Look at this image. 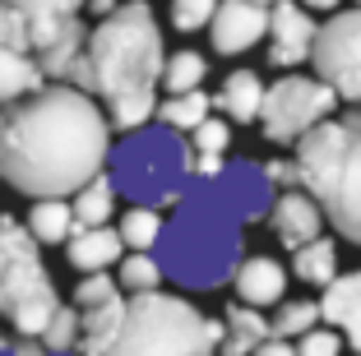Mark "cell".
Wrapping results in <instances>:
<instances>
[{"label":"cell","mask_w":361,"mask_h":356,"mask_svg":"<svg viewBox=\"0 0 361 356\" xmlns=\"http://www.w3.org/2000/svg\"><path fill=\"white\" fill-rule=\"evenodd\" d=\"M93 356H213L204 314L167 292H130L106 343Z\"/></svg>","instance_id":"5b68a950"},{"label":"cell","mask_w":361,"mask_h":356,"mask_svg":"<svg viewBox=\"0 0 361 356\" xmlns=\"http://www.w3.org/2000/svg\"><path fill=\"white\" fill-rule=\"evenodd\" d=\"M250 356H297V347L287 343V338H264V343H259Z\"/></svg>","instance_id":"8d00e7d4"},{"label":"cell","mask_w":361,"mask_h":356,"mask_svg":"<svg viewBox=\"0 0 361 356\" xmlns=\"http://www.w3.org/2000/svg\"><path fill=\"white\" fill-rule=\"evenodd\" d=\"M0 352H5V333H0Z\"/></svg>","instance_id":"7bdbcfd3"},{"label":"cell","mask_w":361,"mask_h":356,"mask_svg":"<svg viewBox=\"0 0 361 356\" xmlns=\"http://www.w3.org/2000/svg\"><path fill=\"white\" fill-rule=\"evenodd\" d=\"M292 273H297L301 283L324 287L334 273H338V245H334L329 236H315V241L297 245V254H292Z\"/></svg>","instance_id":"603a6c76"},{"label":"cell","mask_w":361,"mask_h":356,"mask_svg":"<svg viewBox=\"0 0 361 356\" xmlns=\"http://www.w3.org/2000/svg\"><path fill=\"white\" fill-rule=\"evenodd\" d=\"M269 32V5L255 0H218L209 19V42L218 56H241L250 47H259V37Z\"/></svg>","instance_id":"30bf717a"},{"label":"cell","mask_w":361,"mask_h":356,"mask_svg":"<svg viewBox=\"0 0 361 356\" xmlns=\"http://www.w3.org/2000/svg\"><path fill=\"white\" fill-rule=\"evenodd\" d=\"M37 343L47 347V352H75V343H79V310L75 305H56L51 310V319H47V329L37 333Z\"/></svg>","instance_id":"83f0119b"},{"label":"cell","mask_w":361,"mask_h":356,"mask_svg":"<svg viewBox=\"0 0 361 356\" xmlns=\"http://www.w3.org/2000/svg\"><path fill=\"white\" fill-rule=\"evenodd\" d=\"M106 180L116 195H126L130 204H176L185 180H190V144L180 139V130L171 125H135L126 130L116 148H106Z\"/></svg>","instance_id":"8992f818"},{"label":"cell","mask_w":361,"mask_h":356,"mask_svg":"<svg viewBox=\"0 0 361 356\" xmlns=\"http://www.w3.org/2000/svg\"><path fill=\"white\" fill-rule=\"evenodd\" d=\"M361 305V273H334L324 283V301H319V319L324 324H343Z\"/></svg>","instance_id":"d4e9b609"},{"label":"cell","mask_w":361,"mask_h":356,"mask_svg":"<svg viewBox=\"0 0 361 356\" xmlns=\"http://www.w3.org/2000/svg\"><path fill=\"white\" fill-rule=\"evenodd\" d=\"M213 5L218 0H171V28L180 32H200L213 19Z\"/></svg>","instance_id":"d6a6232c"},{"label":"cell","mask_w":361,"mask_h":356,"mask_svg":"<svg viewBox=\"0 0 361 356\" xmlns=\"http://www.w3.org/2000/svg\"><path fill=\"white\" fill-rule=\"evenodd\" d=\"M218 195H223L227 204H232V213L241 222H250V218H259L264 213V204H269V176L259 167H227L223 162V171H218Z\"/></svg>","instance_id":"9a60e30c"},{"label":"cell","mask_w":361,"mask_h":356,"mask_svg":"<svg viewBox=\"0 0 361 356\" xmlns=\"http://www.w3.org/2000/svg\"><path fill=\"white\" fill-rule=\"evenodd\" d=\"M310 42H315V19L297 0H274L269 5V65L292 70V65L310 61Z\"/></svg>","instance_id":"8fae6325"},{"label":"cell","mask_w":361,"mask_h":356,"mask_svg":"<svg viewBox=\"0 0 361 356\" xmlns=\"http://www.w3.org/2000/svg\"><path fill=\"white\" fill-rule=\"evenodd\" d=\"M190 144H195V153H227V144H232V125L204 116L200 125L190 130Z\"/></svg>","instance_id":"1f68e13d"},{"label":"cell","mask_w":361,"mask_h":356,"mask_svg":"<svg viewBox=\"0 0 361 356\" xmlns=\"http://www.w3.org/2000/svg\"><path fill=\"white\" fill-rule=\"evenodd\" d=\"M5 10H14L23 23L32 28V51L37 47H47L61 32L65 19H75L79 10H84V0H0Z\"/></svg>","instance_id":"2e32d148"},{"label":"cell","mask_w":361,"mask_h":356,"mask_svg":"<svg viewBox=\"0 0 361 356\" xmlns=\"http://www.w3.org/2000/svg\"><path fill=\"white\" fill-rule=\"evenodd\" d=\"M61 305L42 245L19 218H0V319H10L19 338H37Z\"/></svg>","instance_id":"52a82bcc"},{"label":"cell","mask_w":361,"mask_h":356,"mask_svg":"<svg viewBox=\"0 0 361 356\" xmlns=\"http://www.w3.org/2000/svg\"><path fill=\"white\" fill-rule=\"evenodd\" d=\"M315 319H319L315 301H287V305H278V314L269 319V333L274 338H297V333H306Z\"/></svg>","instance_id":"f546056e"},{"label":"cell","mask_w":361,"mask_h":356,"mask_svg":"<svg viewBox=\"0 0 361 356\" xmlns=\"http://www.w3.org/2000/svg\"><path fill=\"white\" fill-rule=\"evenodd\" d=\"M195 167H200V176H218L223 171V153H195Z\"/></svg>","instance_id":"f35d334b"},{"label":"cell","mask_w":361,"mask_h":356,"mask_svg":"<svg viewBox=\"0 0 361 356\" xmlns=\"http://www.w3.org/2000/svg\"><path fill=\"white\" fill-rule=\"evenodd\" d=\"M111 296H121V283L111 278L106 269H97V273H84L79 278V287H75V305H102V301H111Z\"/></svg>","instance_id":"4dcf8cb0"},{"label":"cell","mask_w":361,"mask_h":356,"mask_svg":"<svg viewBox=\"0 0 361 356\" xmlns=\"http://www.w3.org/2000/svg\"><path fill=\"white\" fill-rule=\"evenodd\" d=\"M209 111H213V97L204 93V88H185V93H167V102H162L153 116H158L162 125L180 130V135H190V130L200 125Z\"/></svg>","instance_id":"cb8c5ba5"},{"label":"cell","mask_w":361,"mask_h":356,"mask_svg":"<svg viewBox=\"0 0 361 356\" xmlns=\"http://www.w3.org/2000/svg\"><path fill=\"white\" fill-rule=\"evenodd\" d=\"M0 356H56V352H47V347H37V343L28 338V343H14L10 352H0Z\"/></svg>","instance_id":"ab89813d"},{"label":"cell","mask_w":361,"mask_h":356,"mask_svg":"<svg viewBox=\"0 0 361 356\" xmlns=\"http://www.w3.org/2000/svg\"><path fill=\"white\" fill-rule=\"evenodd\" d=\"M111 121L75 84H42L0 106V180L28 200H65L106 167Z\"/></svg>","instance_id":"6da1fadb"},{"label":"cell","mask_w":361,"mask_h":356,"mask_svg":"<svg viewBox=\"0 0 361 356\" xmlns=\"http://www.w3.org/2000/svg\"><path fill=\"white\" fill-rule=\"evenodd\" d=\"M357 5H361V0H357Z\"/></svg>","instance_id":"ee69618b"},{"label":"cell","mask_w":361,"mask_h":356,"mask_svg":"<svg viewBox=\"0 0 361 356\" xmlns=\"http://www.w3.org/2000/svg\"><path fill=\"white\" fill-rule=\"evenodd\" d=\"M297 180L324 222L361 245V106L338 121L324 116L297 139Z\"/></svg>","instance_id":"277c9868"},{"label":"cell","mask_w":361,"mask_h":356,"mask_svg":"<svg viewBox=\"0 0 361 356\" xmlns=\"http://www.w3.org/2000/svg\"><path fill=\"white\" fill-rule=\"evenodd\" d=\"M23 227L37 236V245H65V236L75 231V209L70 200H32Z\"/></svg>","instance_id":"44dd1931"},{"label":"cell","mask_w":361,"mask_h":356,"mask_svg":"<svg viewBox=\"0 0 361 356\" xmlns=\"http://www.w3.org/2000/svg\"><path fill=\"white\" fill-rule=\"evenodd\" d=\"M264 176L269 185H297V162H269Z\"/></svg>","instance_id":"d590c367"},{"label":"cell","mask_w":361,"mask_h":356,"mask_svg":"<svg viewBox=\"0 0 361 356\" xmlns=\"http://www.w3.org/2000/svg\"><path fill=\"white\" fill-rule=\"evenodd\" d=\"M338 93H334L324 79H306V74H283L278 84L264 88L259 97V125H264L269 144H297L315 121L334 116Z\"/></svg>","instance_id":"ba28073f"},{"label":"cell","mask_w":361,"mask_h":356,"mask_svg":"<svg viewBox=\"0 0 361 356\" xmlns=\"http://www.w3.org/2000/svg\"><path fill=\"white\" fill-rule=\"evenodd\" d=\"M223 324H227V333H223V343H218V356H250L264 338H274L269 333V319L259 314V305H227L223 310Z\"/></svg>","instance_id":"e0dca14e"},{"label":"cell","mask_w":361,"mask_h":356,"mask_svg":"<svg viewBox=\"0 0 361 356\" xmlns=\"http://www.w3.org/2000/svg\"><path fill=\"white\" fill-rule=\"evenodd\" d=\"M301 5H315V10H338V0H301Z\"/></svg>","instance_id":"60d3db41"},{"label":"cell","mask_w":361,"mask_h":356,"mask_svg":"<svg viewBox=\"0 0 361 356\" xmlns=\"http://www.w3.org/2000/svg\"><path fill=\"white\" fill-rule=\"evenodd\" d=\"M162 28L149 0H126L97 19L84 37L75 70L65 84L84 88L106 102V121L116 130H135L158 111V74H162Z\"/></svg>","instance_id":"7a4b0ae2"},{"label":"cell","mask_w":361,"mask_h":356,"mask_svg":"<svg viewBox=\"0 0 361 356\" xmlns=\"http://www.w3.org/2000/svg\"><path fill=\"white\" fill-rule=\"evenodd\" d=\"M204 74H209V61H204L200 51H176L162 61V74H158V84H167V93H185V88H200L204 84Z\"/></svg>","instance_id":"484cf974"},{"label":"cell","mask_w":361,"mask_h":356,"mask_svg":"<svg viewBox=\"0 0 361 356\" xmlns=\"http://www.w3.org/2000/svg\"><path fill=\"white\" fill-rule=\"evenodd\" d=\"M343 333H348V343H352V352H361V305H357V310H352L348 314V319H343Z\"/></svg>","instance_id":"74e56055"},{"label":"cell","mask_w":361,"mask_h":356,"mask_svg":"<svg viewBox=\"0 0 361 356\" xmlns=\"http://www.w3.org/2000/svg\"><path fill=\"white\" fill-rule=\"evenodd\" d=\"M232 283H236V296H241L245 305H278L287 292V273L278 259H269V254H250L232 269Z\"/></svg>","instance_id":"5bb4252c"},{"label":"cell","mask_w":361,"mask_h":356,"mask_svg":"<svg viewBox=\"0 0 361 356\" xmlns=\"http://www.w3.org/2000/svg\"><path fill=\"white\" fill-rule=\"evenodd\" d=\"M65 254H70V269L97 273V269H111V264L126 254V241H121V231L106 227V222H97V227H75L65 236Z\"/></svg>","instance_id":"4fadbf2b"},{"label":"cell","mask_w":361,"mask_h":356,"mask_svg":"<svg viewBox=\"0 0 361 356\" xmlns=\"http://www.w3.org/2000/svg\"><path fill=\"white\" fill-rule=\"evenodd\" d=\"M70 209H75V227H97V222H111V209H116V190H111V180L97 171L93 180H84V185L75 190Z\"/></svg>","instance_id":"7402d4cb"},{"label":"cell","mask_w":361,"mask_h":356,"mask_svg":"<svg viewBox=\"0 0 361 356\" xmlns=\"http://www.w3.org/2000/svg\"><path fill=\"white\" fill-rule=\"evenodd\" d=\"M269 227H274V236L287 250H297V245L315 241L319 231H324V213H319V204L310 200L306 190H283L278 204L269 209Z\"/></svg>","instance_id":"7c38bea8"},{"label":"cell","mask_w":361,"mask_h":356,"mask_svg":"<svg viewBox=\"0 0 361 356\" xmlns=\"http://www.w3.org/2000/svg\"><path fill=\"white\" fill-rule=\"evenodd\" d=\"M255 5H274V0H255Z\"/></svg>","instance_id":"b9f144b4"},{"label":"cell","mask_w":361,"mask_h":356,"mask_svg":"<svg viewBox=\"0 0 361 356\" xmlns=\"http://www.w3.org/2000/svg\"><path fill=\"white\" fill-rule=\"evenodd\" d=\"M259 97H264V79L255 70H232L227 74L223 93H218V106L227 111V121H255L259 116Z\"/></svg>","instance_id":"ffe728a7"},{"label":"cell","mask_w":361,"mask_h":356,"mask_svg":"<svg viewBox=\"0 0 361 356\" xmlns=\"http://www.w3.org/2000/svg\"><path fill=\"white\" fill-rule=\"evenodd\" d=\"M297 356H343V338L334 329L310 324L306 333H297Z\"/></svg>","instance_id":"836d02e7"},{"label":"cell","mask_w":361,"mask_h":356,"mask_svg":"<svg viewBox=\"0 0 361 356\" xmlns=\"http://www.w3.org/2000/svg\"><path fill=\"white\" fill-rule=\"evenodd\" d=\"M47 84V74L37 70L32 51H19V47L0 42V106L14 102V97H28Z\"/></svg>","instance_id":"d6986e66"},{"label":"cell","mask_w":361,"mask_h":356,"mask_svg":"<svg viewBox=\"0 0 361 356\" xmlns=\"http://www.w3.org/2000/svg\"><path fill=\"white\" fill-rule=\"evenodd\" d=\"M171 222L153 241V259L171 283L190 292H213L232 283V269L241 264V218L218 190H180L171 204Z\"/></svg>","instance_id":"3957f363"},{"label":"cell","mask_w":361,"mask_h":356,"mask_svg":"<svg viewBox=\"0 0 361 356\" xmlns=\"http://www.w3.org/2000/svg\"><path fill=\"white\" fill-rule=\"evenodd\" d=\"M121 241H126V250H153V241H158L162 231V213L149 209V204H130V213L121 218Z\"/></svg>","instance_id":"4316f807"},{"label":"cell","mask_w":361,"mask_h":356,"mask_svg":"<svg viewBox=\"0 0 361 356\" xmlns=\"http://www.w3.org/2000/svg\"><path fill=\"white\" fill-rule=\"evenodd\" d=\"M116 283H121V292H153L162 283V269L153 259V250H130V259L116 269Z\"/></svg>","instance_id":"f1b7e54d"},{"label":"cell","mask_w":361,"mask_h":356,"mask_svg":"<svg viewBox=\"0 0 361 356\" xmlns=\"http://www.w3.org/2000/svg\"><path fill=\"white\" fill-rule=\"evenodd\" d=\"M84 37H88V28L79 23V14H75V19H65L61 32H56L51 42L32 51L37 70H42L47 79H56V84H65V79H70V70H75V61H79V51H84Z\"/></svg>","instance_id":"ac0fdd59"},{"label":"cell","mask_w":361,"mask_h":356,"mask_svg":"<svg viewBox=\"0 0 361 356\" xmlns=\"http://www.w3.org/2000/svg\"><path fill=\"white\" fill-rule=\"evenodd\" d=\"M0 42H5V47H19V51H32V28L14 10H5V5H0Z\"/></svg>","instance_id":"e575fe53"},{"label":"cell","mask_w":361,"mask_h":356,"mask_svg":"<svg viewBox=\"0 0 361 356\" xmlns=\"http://www.w3.org/2000/svg\"><path fill=\"white\" fill-rule=\"evenodd\" d=\"M310 61L319 79L338 93V102L361 106V10H338L319 23Z\"/></svg>","instance_id":"9c48e42d"}]
</instances>
